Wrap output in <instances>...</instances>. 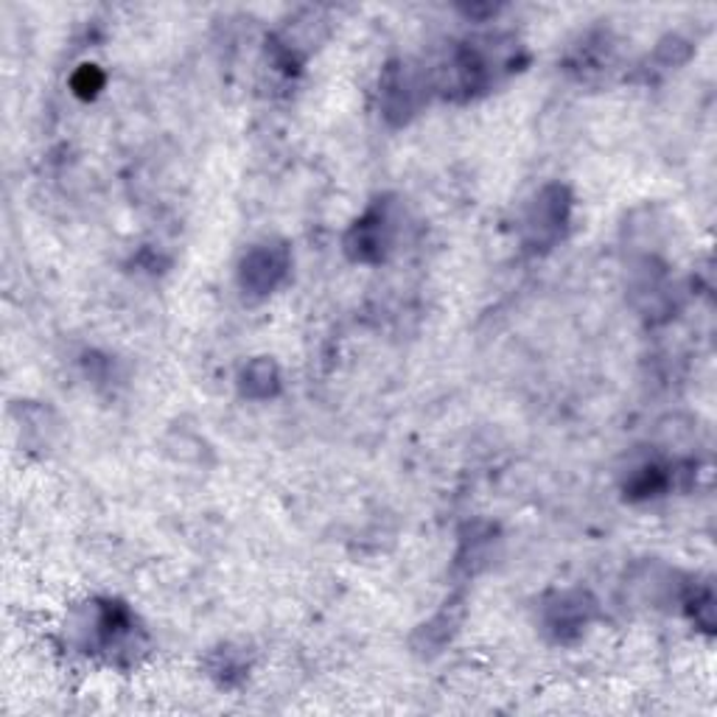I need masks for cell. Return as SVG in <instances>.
I'll list each match as a JSON object with an SVG mask.
<instances>
[{
	"mask_svg": "<svg viewBox=\"0 0 717 717\" xmlns=\"http://www.w3.org/2000/svg\"><path fill=\"white\" fill-rule=\"evenodd\" d=\"M530 233H533L535 244H549L558 239L563 228V203L561 191L552 189L535 199L533 216H530Z\"/></svg>",
	"mask_w": 717,
	"mask_h": 717,
	"instance_id": "7a4b0ae2",
	"label": "cell"
},
{
	"mask_svg": "<svg viewBox=\"0 0 717 717\" xmlns=\"http://www.w3.org/2000/svg\"><path fill=\"white\" fill-rule=\"evenodd\" d=\"M283 272H287V250L262 247L250 253V258L244 262L242 278L244 287L255 289V292H269L275 283L281 281Z\"/></svg>",
	"mask_w": 717,
	"mask_h": 717,
	"instance_id": "6da1fadb",
	"label": "cell"
}]
</instances>
